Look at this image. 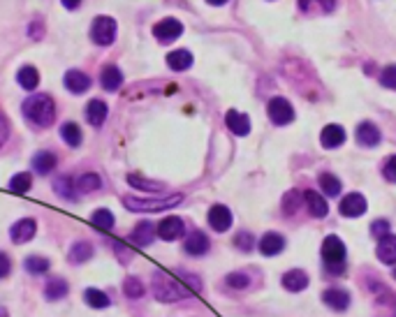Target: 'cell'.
Returning <instances> with one entry per match:
<instances>
[{"mask_svg":"<svg viewBox=\"0 0 396 317\" xmlns=\"http://www.w3.org/2000/svg\"><path fill=\"white\" fill-rule=\"evenodd\" d=\"M21 111L26 116V121L37 125V128H49L56 121V102L54 97L47 93H37L26 97L21 104Z\"/></svg>","mask_w":396,"mask_h":317,"instance_id":"obj_1","label":"cell"},{"mask_svg":"<svg viewBox=\"0 0 396 317\" xmlns=\"http://www.w3.org/2000/svg\"><path fill=\"white\" fill-rule=\"evenodd\" d=\"M151 289H153V296L162 303H174L190 296L193 292L174 278L171 273H164V271H155L153 278H151Z\"/></svg>","mask_w":396,"mask_h":317,"instance_id":"obj_2","label":"cell"},{"mask_svg":"<svg viewBox=\"0 0 396 317\" xmlns=\"http://www.w3.org/2000/svg\"><path fill=\"white\" fill-rule=\"evenodd\" d=\"M183 202V195H167V197H158V200H144V197H123V206L135 213H158L164 209H174Z\"/></svg>","mask_w":396,"mask_h":317,"instance_id":"obj_3","label":"cell"},{"mask_svg":"<svg viewBox=\"0 0 396 317\" xmlns=\"http://www.w3.org/2000/svg\"><path fill=\"white\" fill-rule=\"evenodd\" d=\"M322 257H325V269L332 276H341L346 271V246L339 236H327L322 241Z\"/></svg>","mask_w":396,"mask_h":317,"instance_id":"obj_4","label":"cell"},{"mask_svg":"<svg viewBox=\"0 0 396 317\" xmlns=\"http://www.w3.org/2000/svg\"><path fill=\"white\" fill-rule=\"evenodd\" d=\"M116 21L111 17H97L93 19V26H91V39L100 47H109L116 39Z\"/></svg>","mask_w":396,"mask_h":317,"instance_id":"obj_5","label":"cell"},{"mask_svg":"<svg viewBox=\"0 0 396 317\" xmlns=\"http://www.w3.org/2000/svg\"><path fill=\"white\" fill-rule=\"evenodd\" d=\"M181 35H183V23L174 17L162 19V21H158L153 26V37L158 42L169 44V42H174V39H179Z\"/></svg>","mask_w":396,"mask_h":317,"instance_id":"obj_6","label":"cell"},{"mask_svg":"<svg viewBox=\"0 0 396 317\" xmlns=\"http://www.w3.org/2000/svg\"><path fill=\"white\" fill-rule=\"evenodd\" d=\"M267 111H269L272 123H276V125H287L294 121V107L285 100V97H274V100H269Z\"/></svg>","mask_w":396,"mask_h":317,"instance_id":"obj_7","label":"cell"},{"mask_svg":"<svg viewBox=\"0 0 396 317\" xmlns=\"http://www.w3.org/2000/svg\"><path fill=\"white\" fill-rule=\"evenodd\" d=\"M155 232L162 241H176L186 234V224L179 215H167L162 218L160 224H155Z\"/></svg>","mask_w":396,"mask_h":317,"instance_id":"obj_8","label":"cell"},{"mask_svg":"<svg viewBox=\"0 0 396 317\" xmlns=\"http://www.w3.org/2000/svg\"><path fill=\"white\" fill-rule=\"evenodd\" d=\"M207 220L211 224V229H216V232H227V229L232 227V211L223 206V204H214V206L209 209Z\"/></svg>","mask_w":396,"mask_h":317,"instance_id":"obj_9","label":"cell"},{"mask_svg":"<svg viewBox=\"0 0 396 317\" xmlns=\"http://www.w3.org/2000/svg\"><path fill=\"white\" fill-rule=\"evenodd\" d=\"M63 84H65V88H68L72 95H84L86 90L91 88V84H93V81H91V77L82 70H68V72H65Z\"/></svg>","mask_w":396,"mask_h":317,"instance_id":"obj_10","label":"cell"},{"mask_svg":"<svg viewBox=\"0 0 396 317\" xmlns=\"http://www.w3.org/2000/svg\"><path fill=\"white\" fill-rule=\"evenodd\" d=\"M155 236H158L155 224L149 222V220H142V222H137L135 229L130 232V241L135 243L137 248H149L151 243H153Z\"/></svg>","mask_w":396,"mask_h":317,"instance_id":"obj_11","label":"cell"},{"mask_svg":"<svg viewBox=\"0 0 396 317\" xmlns=\"http://www.w3.org/2000/svg\"><path fill=\"white\" fill-rule=\"evenodd\" d=\"M35 234H37V222L32 218H23V220H19L10 227V239L15 243H28Z\"/></svg>","mask_w":396,"mask_h":317,"instance_id":"obj_12","label":"cell"},{"mask_svg":"<svg viewBox=\"0 0 396 317\" xmlns=\"http://www.w3.org/2000/svg\"><path fill=\"white\" fill-rule=\"evenodd\" d=\"M339 211H341V215H346V218H359L366 213V200L359 193L346 195L341 200Z\"/></svg>","mask_w":396,"mask_h":317,"instance_id":"obj_13","label":"cell"},{"mask_svg":"<svg viewBox=\"0 0 396 317\" xmlns=\"http://www.w3.org/2000/svg\"><path fill=\"white\" fill-rule=\"evenodd\" d=\"M209 236L204 234V232H190L186 236V241H183V250H186L188 255H193V257H200V255H207L209 253Z\"/></svg>","mask_w":396,"mask_h":317,"instance_id":"obj_14","label":"cell"},{"mask_svg":"<svg viewBox=\"0 0 396 317\" xmlns=\"http://www.w3.org/2000/svg\"><path fill=\"white\" fill-rule=\"evenodd\" d=\"M100 86L107 93H116L118 88L123 86V72L116 68V65H104L100 72Z\"/></svg>","mask_w":396,"mask_h":317,"instance_id":"obj_15","label":"cell"},{"mask_svg":"<svg viewBox=\"0 0 396 317\" xmlns=\"http://www.w3.org/2000/svg\"><path fill=\"white\" fill-rule=\"evenodd\" d=\"M107 116H109L107 102L91 100L88 104H86V121H88V125H93V128H100V125L107 121Z\"/></svg>","mask_w":396,"mask_h":317,"instance_id":"obj_16","label":"cell"},{"mask_svg":"<svg viewBox=\"0 0 396 317\" xmlns=\"http://www.w3.org/2000/svg\"><path fill=\"white\" fill-rule=\"evenodd\" d=\"M54 190H56V195L65 202H77L79 200V193H77V186H75V176H68V174L58 176L54 181Z\"/></svg>","mask_w":396,"mask_h":317,"instance_id":"obj_17","label":"cell"},{"mask_svg":"<svg viewBox=\"0 0 396 317\" xmlns=\"http://www.w3.org/2000/svg\"><path fill=\"white\" fill-rule=\"evenodd\" d=\"M225 123H227V128L234 132L236 137H246L248 132H250V118L246 114H241V111H236V109H229L227 114H225Z\"/></svg>","mask_w":396,"mask_h":317,"instance_id":"obj_18","label":"cell"},{"mask_svg":"<svg viewBox=\"0 0 396 317\" xmlns=\"http://www.w3.org/2000/svg\"><path fill=\"white\" fill-rule=\"evenodd\" d=\"M257 248H260L262 255L274 257V255L283 253V248H285V239H283L281 234H276V232H269V234H264L262 239H260Z\"/></svg>","mask_w":396,"mask_h":317,"instance_id":"obj_19","label":"cell"},{"mask_svg":"<svg viewBox=\"0 0 396 317\" xmlns=\"http://www.w3.org/2000/svg\"><path fill=\"white\" fill-rule=\"evenodd\" d=\"M303 202H306L308 213H311L313 218H325L329 213L325 197H322L320 193H315V190H306V193H303Z\"/></svg>","mask_w":396,"mask_h":317,"instance_id":"obj_20","label":"cell"},{"mask_svg":"<svg viewBox=\"0 0 396 317\" xmlns=\"http://www.w3.org/2000/svg\"><path fill=\"white\" fill-rule=\"evenodd\" d=\"M58 164V157L51 153V151H37L32 155V169L37 171L39 176H47L49 171H54Z\"/></svg>","mask_w":396,"mask_h":317,"instance_id":"obj_21","label":"cell"},{"mask_svg":"<svg viewBox=\"0 0 396 317\" xmlns=\"http://www.w3.org/2000/svg\"><path fill=\"white\" fill-rule=\"evenodd\" d=\"M375 255L382 264H396V236L387 234L378 241V248H375Z\"/></svg>","mask_w":396,"mask_h":317,"instance_id":"obj_22","label":"cell"},{"mask_svg":"<svg viewBox=\"0 0 396 317\" xmlns=\"http://www.w3.org/2000/svg\"><path fill=\"white\" fill-rule=\"evenodd\" d=\"M320 142H322V146L325 148H339L343 142H346V130L341 128V125H327L325 130H322V135H320Z\"/></svg>","mask_w":396,"mask_h":317,"instance_id":"obj_23","label":"cell"},{"mask_svg":"<svg viewBox=\"0 0 396 317\" xmlns=\"http://www.w3.org/2000/svg\"><path fill=\"white\" fill-rule=\"evenodd\" d=\"M283 287H285L287 292H301V289H306V287H308V276H306V271H301V269L287 271V273L283 276Z\"/></svg>","mask_w":396,"mask_h":317,"instance_id":"obj_24","label":"cell"},{"mask_svg":"<svg viewBox=\"0 0 396 317\" xmlns=\"http://www.w3.org/2000/svg\"><path fill=\"white\" fill-rule=\"evenodd\" d=\"M382 140V135H380V130L375 128L373 123H361L359 128H357V142L361 144V146H368V148H373V146H378Z\"/></svg>","mask_w":396,"mask_h":317,"instance_id":"obj_25","label":"cell"},{"mask_svg":"<svg viewBox=\"0 0 396 317\" xmlns=\"http://www.w3.org/2000/svg\"><path fill=\"white\" fill-rule=\"evenodd\" d=\"M167 65L174 72H186L193 68V54L188 49H176L167 54Z\"/></svg>","mask_w":396,"mask_h":317,"instance_id":"obj_26","label":"cell"},{"mask_svg":"<svg viewBox=\"0 0 396 317\" xmlns=\"http://www.w3.org/2000/svg\"><path fill=\"white\" fill-rule=\"evenodd\" d=\"M322 301H325L332 310H346L350 306V294L346 292V289L332 287V289H327V292L322 294Z\"/></svg>","mask_w":396,"mask_h":317,"instance_id":"obj_27","label":"cell"},{"mask_svg":"<svg viewBox=\"0 0 396 317\" xmlns=\"http://www.w3.org/2000/svg\"><path fill=\"white\" fill-rule=\"evenodd\" d=\"M75 186H77V193L79 195L95 193V190H100V186H102V178L97 176L95 171H86V174L75 178Z\"/></svg>","mask_w":396,"mask_h":317,"instance_id":"obj_28","label":"cell"},{"mask_svg":"<svg viewBox=\"0 0 396 317\" xmlns=\"http://www.w3.org/2000/svg\"><path fill=\"white\" fill-rule=\"evenodd\" d=\"M93 243H88V241H77L75 246L70 248V253H68V257H70V262L72 264H86L93 257Z\"/></svg>","mask_w":396,"mask_h":317,"instance_id":"obj_29","label":"cell"},{"mask_svg":"<svg viewBox=\"0 0 396 317\" xmlns=\"http://www.w3.org/2000/svg\"><path fill=\"white\" fill-rule=\"evenodd\" d=\"M68 292H70V287L63 278H51V280H47V285H44V296H47L49 301H61L68 296Z\"/></svg>","mask_w":396,"mask_h":317,"instance_id":"obj_30","label":"cell"},{"mask_svg":"<svg viewBox=\"0 0 396 317\" xmlns=\"http://www.w3.org/2000/svg\"><path fill=\"white\" fill-rule=\"evenodd\" d=\"M61 140L68 144L70 148H77L79 144H82V128L75 123V121H68V123H63L61 125Z\"/></svg>","mask_w":396,"mask_h":317,"instance_id":"obj_31","label":"cell"},{"mask_svg":"<svg viewBox=\"0 0 396 317\" xmlns=\"http://www.w3.org/2000/svg\"><path fill=\"white\" fill-rule=\"evenodd\" d=\"M17 81L26 90H35L39 84V72L32 68V65H23V68L17 72Z\"/></svg>","mask_w":396,"mask_h":317,"instance_id":"obj_32","label":"cell"},{"mask_svg":"<svg viewBox=\"0 0 396 317\" xmlns=\"http://www.w3.org/2000/svg\"><path fill=\"white\" fill-rule=\"evenodd\" d=\"M30 188H32V176L28 174V171H19V174H15L10 178V190H12V193L26 195Z\"/></svg>","mask_w":396,"mask_h":317,"instance_id":"obj_33","label":"cell"},{"mask_svg":"<svg viewBox=\"0 0 396 317\" xmlns=\"http://www.w3.org/2000/svg\"><path fill=\"white\" fill-rule=\"evenodd\" d=\"M84 301L88 303L91 308H97V310H102V308H107L109 306V296L102 292V289H95V287H88L84 292Z\"/></svg>","mask_w":396,"mask_h":317,"instance_id":"obj_34","label":"cell"},{"mask_svg":"<svg viewBox=\"0 0 396 317\" xmlns=\"http://www.w3.org/2000/svg\"><path fill=\"white\" fill-rule=\"evenodd\" d=\"M123 294L128 296V299H142L144 294H147V285L135 278V276H130V278H125L123 282Z\"/></svg>","mask_w":396,"mask_h":317,"instance_id":"obj_35","label":"cell"},{"mask_svg":"<svg viewBox=\"0 0 396 317\" xmlns=\"http://www.w3.org/2000/svg\"><path fill=\"white\" fill-rule=\"evenodd\" d=\"M23 267L28 273H47V271L51 269V262L47 260V257H39V255H30L23 260Z\"/></svg>","mask_w":396,"mask_h":317,"instance_id":"obj_36","label":"cell"},{"mask_svg":"<svg viewBox=\"0 0 396 317\" xmlns=\"http://www.w3.org/2000/svg\"><path fill=\"white\" fill-rule=\"evenodd\" d=\"M128 183L135 190H164V183L160 181H151V178H144L140 174H130L128 176Z\"/></svg>","mask_w":396,"mask_h":317,"instance_id":"obj_37","label":"cell"},{"mask_svg":"<svg viewBox=\"0 0 396 317\" xmlns=\"http://www.w3.org/2000/svg\"><path fill=\"white\" fill-rule=\"evenodd\" d=\"M318 183H320V188L327 193V197H336L341 193V181L334 174H327V171H325V174H320Z\"/></svg>","mask_w":396,"mask_h":317,"instance_id":"obj_38","label":"cell"},{"mask_svg":"<svg viewBox=\"0 0 396 317\" xmlns=\"http://www.w3.org/2000/svg\"><path fill=\"white\" fill-rule=\"evenodd\" d=\"M91 220H93L95 227L100 229H111L114 227V213H111L109 209H97L93 215H91Z\"/></svg>","mask_w":396,"mask_h":317,"instance_id":"obj_39","label":"cell"},{"mask_svg":"<svg viewBox=\"0 0 396 317\" xmlns=\"http://www.w3.org/2000/svg\"><path fill=\"white\" fill-rule=\"evenodd\" d=\"M303 200L301 193H296V190H290L285 195V200H283V211H285L287 215H292L296 209H299V202Z\"/></svg>","mask_w":396,"mask_h":317,"instance_id":"obj_40","label":"cell"},{"mask_svg":"<svg viewBox=\"0 0 396 317\" xmlns=\"http://www.w3.org/2000/svg\"><path fill=\"white\" fill-rule=\"evenodd\" d=\"M234 246L239 248V250H243V253H250L253 246H255L253 234H250V232H239V234L234 236Z\"/></svg>","mask_w":396,"mask_h":317,"instance_id":"obj_41","label":"cell"},{"mask_svg":"<svg viewBox=\"0 0 396 317\" xmlns=\"http://www.w3.org/2000/svg\"><path fill=\"white\" fill-rule=\"evenodd\" d=\"M380 84L385 86V88L396 90V65H389V68L380 72Z\"/></svg>","mask_w":396,"mask_h":317,"instance_id":"obj_42","label":"cell"},{"mask_svg":"<svg viewBox=\"0 0 396 317\" xmlns=\"http://www.w3.org/2000/svg\"><path fill=\"white\" fill-rule=\"evenodd\" d=\"M225 282L229 287H234V289H246L248 285H250V278L246 273H229L227 278H225Z\"/></svg>","mask_w":396,"mask_h":317,"instance_id":"obj_43","label":"cell"},{"mask_svg":"<svg viewBox=\"0 0 396 317\" xmlns=\"http://www.w3.org/2000/svg\"><path fill=\"white\" fill-rule=\"evenodd\" d=\"M382 174H385L387 181L396 183V155H392L389 160L385 162V167H382Z\"/></svg>","mask_w":396,"mask_h":317,"instance_id":"obj_44","label":"cell"},{"mask_svg":"<svg viewBox=\"0 0 396 317\" xmlns=\"http://www.w3.org/2000/svg\"><path fill=\"white\" fill-rule=\"evenodd\" d=\"M10 271H12V260L8 257V253H3V250H0V280L8 278Z\"/></svg>","mask_w":396,"mask_h":317,"instance_id":"obj_45","label":"cell"},{"mask_svg":"<svg viewBox=\"0 0 396 317\" xmlns=\"http://www.w3.org/2000/svg\"><path fill=\"white\" fill-rule=\"evenodd\" d=\"M371 234L373 236H387L389 234V222L387 220H375L373 224H371Z\"/></svg>","mask_w":396,"mask_h":317,"instance_id":"obj_46","label":"cell"},{"mask_svg":"<svg viewBox=\"0 0 396 317\" xmlns=\"http://www.w3.org/2000/svg\"><path fill=\"white\" fill-rule=\"evenodd\" d=\"M8 137H10V123H8V118H5L3 111H0V146L8 142Z\"/></svg>","mask_w":396,"mask_h":317,"instance_id":"obj_47","label":"cell"},{"mask_svg":"<svg viewBox=\"0 0 396 317\" xmlns=\"http://www.w3.org/2000/svg\"><path fill=\"white\" fill-rule=\"evenodd\" d=\"M28 35H30L32 39H39V37L44 35V26L39 23V21H32V23H30V28H28Z\"/></svg>","mask_w":396,"mask_h":317,"instance_id":"obj_48","label":"cell"},{"mask_svg":"<svg viewBox=\"0 0 396 317\" xmlns=\"http://www.w3.org/2000/svg\"><path fill=\"white\" fill-rule=\"evenodd\" d=\"M111 246H114V250L118 253V257H121V260H132V250H125V248H123V243L114 241V243H111Z\"/></svg>","mask_w":396,"mask_h":317,"instance_id":"obj_49","label":"cell"},{"mask_svg":"<svg viewBox=\"0 0 396 317\" xmlns=\"http://www.w3.org/2000/svg\"><path fill=\"white\" fill-rule=\"evenodd\" d=\"M61 5H65V10H77V8H79V5H82V3H79V0H75V3H72V0H63Z\"/></svg>","mask_w":396,"mask_h":317,"instance_id":"obj_50","label":"cell"},{"mask_svg":"<svg viewBox=\"0 0 396 317\" xmlns=\"http://www.w3.org/2000/svg\"><path fill=\"white\" fill-rule=\"evenodd\" d=\"M0 317H10L8 308H5V306H0Z\"/></svg>","mask_w":396,"mask_h":317,"instance_id":"obj_51","label":"cell"},{"mask_svg":"<svg viewBox=\"0 0 396 317\" xmlns=\"http://www.w3.org/2000/svg\"><path fill=\"white\" fill-rule=\"evenodd\" d=\"M394 278H396V269H394Z\"/></svg>","mask_w":396,"mask_h":317,"instance_id":"obj_52","label":"cell"}]
</instances>
